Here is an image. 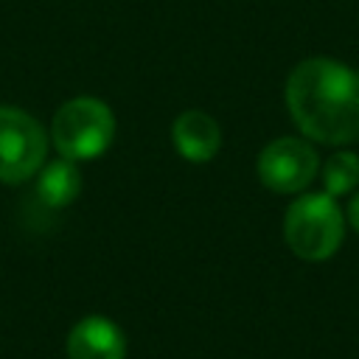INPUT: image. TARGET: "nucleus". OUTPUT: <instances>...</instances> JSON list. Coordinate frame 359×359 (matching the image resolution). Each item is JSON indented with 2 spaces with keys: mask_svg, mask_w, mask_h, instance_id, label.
Instances as JSON below:
<instances>
[{
  "mask_svg": "<svg viewBox=\"0 0 359 359\" xmlns=\"http://www.w3.org/2000/svg\"><path fill=\"white\" fill-rule=\"evenodd\" d=\"M286 247L303 261H328L345 238V213L325 191L297 196L283 216Z\"/></svg>",
  "mask_w": 359,
  "mask_h": 359,
  "instance_id": "f03ea898",
  "label": "nucleus"
},
{
  "mask_svg": "<svg viewBox=\"0 0 359 359\" xmlns=\"http://www.w3.org/2000/svg\"><path fill=\"white\" fill-rule=\"evenodd\" d=\"M348 224H351V227L359 233V194H356V196L348 202Z\"/></svg>",
  "mask_w": 359,
  "mask_h": 359,
  "instance_id": "9d476101",
  "label": "nucleus"
},
{
  "mask_svg": "<svg viewBox=\"0 0 359 359\" xmlns=\"http://www.w3.org/2000/svg\"><path fill=\"white\" fill-rule=\"evenodd\" d=\"M81 191V174L76 168L73 160H53L45 163L39 168V180H36V196L42 205L48 208H65L70 205Z\"/></svg>",
  "mask_w": 359,
  "mask_h": 359,
  "instance_id": "6e6552de",
  "label": "nucleus"
},
{
  "mask_svg": "<svg viewBox=\"0 0 359 359\" xmlns=\"http://www.w3.org/2000/svg\"><path fill=\"white\" fill-rule=\"evenodd\" d=\"M50 135L65 160H95L115 140V115L101 98L79 95L56 109Z\"/></svg>",
  "mask_w": 359,
  "mask_h": 359,
  "instance_id": "7ed1b4c3",
  "label": "nucleus"
},
{
  "mask_svg": "<svg viewBox=\"0 0 359 359\" xmlns=\"http://www.w3.org/2000/svg\"><path fill=\"white\" fill-rule=\"evenodd\" d=\"M48 154L42 123L17 109L0 107V182L17 185L39 174Z\"/></svg>",
  "mask_w": 359,
  "mask_h": 359,
  "instance_id": "20e7f679",
  "label": "nucleus"
},
{
  "mask_svg": "<svg viewBox=\"0 0 359 359\" xmlns=\"http://www.w3.org/2000/svg\"><path fill=\"white\" fill-rule=\"evenodd\" d=\"M65 351L67 359H123L126 337L112 320L101 314H90L70 328Z\"/></svg>",
  "mask_w": 359,
  "mask_h": 359,
  "instance_id": "423d86ee",
  "label": "nucleus"
},
{
  "mask_svg": "<svg viewBox=\"0 0 359 359\" xmlns=\"http://www.w3.org/2000/svg\"><path fill=\"white\" fill-rule=\"evenodd\" d=\"M320 171V157L303 137H278L258 154V180L275 194H300Z\"/></svg>",
  "mask_w": 359,
  "mask_h": 359,
  "instance_id": "39448f33",
  "label": "nucleus"
},
{
  "mask_svg": "<svg viewBox=\"0 0 359 359\" xmlns=\"http://www.w3.org/2000/svg\"><path fill=\"white\" fill-rule=\"evenodd\" d=\"M286 107L294 126L325 146L359 140V73L337 59L311 56L286 79Z\"/></svg>",
  "mask_w": 359,
  "mask_h": 359,
  "instance_id": "f257e3e1",
  "label": "nucleus"
},
{
  "mask_svg": "<svg viewBox=\"0 0 359 359\" xmlns=\"http://www.w3.org/2000/svg\"><path fill=\"white\" fill-rule=\"evenodd\" d=\"M359 185V154L337 151L323 165V188L328 196H345Z\"/></svg>",
  "mask_w": 359,
  "mask_h": 359,
  "instance_id": "1a4fd4ad",
  "label": "nucleus"
},
{
  "mask_svg": "<svg viewBox=\"0 0 359 359\" xmlns=\"http://www.w3.org/2000/svg\"><path fill=\"white\" fill-rule=\"evenodd\" d=\"M171 140L188 163H208L222 149V129L208 112L188 109L171 123Z\"/></svg>",
  "mask_w": 359,
  "mask_h": 359,
  "instance_id": "0eeeda50",
  "label": "nucleus"
}]
</instances>
